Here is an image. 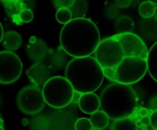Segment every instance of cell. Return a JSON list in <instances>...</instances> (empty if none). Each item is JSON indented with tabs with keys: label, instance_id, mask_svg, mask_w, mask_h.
<instances>
[{
	"label": "cell",
	"instance_id": "obj_1",
	"mask_svg": "<svg viewBox=\"0 0 157 130\" xmlns=\"http://www.w3.org/2000/svg\"><path fill=\"white\" fill-rule=\"evenodd\" d=\"M60 44L63 50L73 58L90 56L101 42L98 26L90 19L72 18L64 24L60 32Z\"/></svg>",
	"mask_w": 157,
	"mask_h": 130
},
{
	"label": "cell",
	"instance_id": "obj_2",
	"mask_svg": "<svg viewBox=\"0 0 157 130\" xmlns=\"http://www.w3.org/2000/svg\"><path fill=\"white\" fill-rule=\"evenodd\" d=\"M148 49L142 39L135 34H117L101 41L94 51L95 59L101 67L114 70L125 57L134 56L147 59Z\"/></svg>",
	"mask_w": 157,
	"mask_h": 130
},
{
	"label": "cell",
	"instance_id": "obj_3",
	"mask_svg": "<svg viewBox=\"0 0 157 130\" xmlns=\"http://www.w3.org/2000/svg\"><path fill=\"white\" fill-rule=\"evenodd\" d=\"M64 75L75 92L81 94L98 90L104 79L102 67L90 56L72 59L66 66Z\"/></svg>",
	"mask_w": 157,
	"mask_h": 130
},
{
	"label": "cell",
	"instance_id": "obj_4",
	"mask_svg": "<svg viewBox=\"0 0 157 130\" xmlns=\"http://www.w3.org/2000/svg\"><path fill=\"white\" fill-rule=\"evenodd\" d=\"M101 110L113 120L127 118L137 108L138 96L130 85L114 82L105 87L100 96Z\"/></svg>",
	"mask_w": 157,
	"mask_h": 130
},
{
	"label": "cell",
	"instance_id": "obj_5",
	"mask_svg": "<svg viewBox=\"0 0 157 130\" xmlns=\"http://www.w3.org/2000/svg\"><path fill=\"white\" fill-rule=\"evenodd\" d=\"M44 102L51 107L61 109L72 102L75 90L65 77L52 76L43 85Z\"/></svg>",
	"mask_w": 157,
	"mask_h": 130
},
{
	"label": "cell",
	"instance_id": "obj_6",
	"mask_svg": "<svg viewBox=\"0 0 157 130\" xmlns=\"http://www.w3.org/2000/svg\"><path fill=\"white\" fill-rule=\"evenodd\" d=\"M114 70L117 74L116 82L130 85L140 80L146 74L147 61L140 57H125Z\"/></svg>",
	"mask_w": 157,
	"mask_h": 130
},
{
	"label": "cell",
	"instance_id": "obj_7",
	"mask_svg": "<svg viewBox=\"0 0 157 130\" xmlns=\"http://www.w3.org/2000/svg\"><path fill=\"white\" fill-rule=\"evenodd\" d=\"M16 104L18 110L25 114L35 115L40 113L45 105L42 90L36 85L23 87L17 94Z\"/></svg>",
	"mask_w": 157,
	"mask_h": 130
},
{
	"label": "cell",
	"instance_id": "obj_8",
	"mask_svg": "<svg viewBox=\"0 0 157 130\" xmlns=\"http://www.w3.org/2000/svg\"><path fill=\"white\" fill-rule=\"evenodd\" d=\"M23 65L18 55L8 50L0 51V84L15 82L22 73Z\"/></svg>",
	"mask_w": 157,
	"mask_h": 130
},
{
	"label": "cell",
	"instance_id": "obj_9",
	"mask_svg": "<svg viewBox=\"0 0 157 130\" xmlns=\"http://www.w3.org/2000/svg\"><path fill=\"white\" fill-rule=\"evenodd\" d=\"M27 74L35 85H44L46 81L52 77L51 67L42 61H38L36 64L28 70Z\"/></svg>",
	"mask_w": 157,
	"mask_h": 130
},
{
	"label": "cell",
	"instance_id": "obj_10",
	"mask_svg": "<svg viewBox=\"0 0 157 130\" xmlns=\"http://www.w3.org/2000/svg\"><path fill=\"white\" fill-rule=\"evenodd\" d=\"M78 106L84 113L92 114L99 110L101 106L100 98L94 93H83L78 99Z\"/></svg>",
	"mask_w": 157,
	"mask_h": 130
},
{
	"label": "cell",
	"instance_id": "obj_11",
	"mask_svg": "<svg viewBox=\"0 0 157 130\" xmlns=\"http://www.w3.org/2000/svg\"><path fill=\"white\" fill-rule=\"evenodd\" d=\"M26 53L28 57L33 61H40L48 54V47L45 43L39 39H35L34 41H30L28 44Z\"/></svg>",
	"mask_w": 157,
	"mask_h": 130
},
{
	"label": "cell",
	"instance_id": "obj_12",
	"mask_svg": "<svg viewBox=\"0 0 157 130\" xmlns=\"http://www.w3.org/2000/svg\"><path fill=\"white\" fill-rule=\"evenodd\" d=\"M1 42L2 43L3 47L6 50L12 52L18 50L21 47V37L15 32L9 31L4 33Z\"/></svg>",
	"mask_w": 157,
	"mask_h": 130
},
{
	"label": "cell",
	"instance_id": "obj_13",
	"mask_svg": "<svg viewBox=\"0 0 157 130\" xmlns=\"http://www.w3.org/2000/svg\"><path fill=\"white\" fill-rule=\"evenodd\" d=\"M147 71L149 72L151 77L156 81L157 77V43H155L148 50L147 59Z\"/></svg>",
	"mask_w": 157,
	"mask_h": 130
},
{
	"label": "cell",
	"instance_id": "obj_14",
	"mask_svg": "<svg viewBox=\"0 0 157 130\" xmlns=\"http://www.w3.org/2000/svg\"><path fill=\"white\" fill-rule=\"evenodd\" d=\"M109 119L110 118L105 112H104L103 110H98L95 113L90 114L89 120H90L93 128L101 130L107 128L109 124V121H110Z\"/></svg>",
	"mask_w": 157,
	"mask_h": 130
},
{
	"label": "cell",
	"instance_id": "obj_15",
	"mask_svg": "<svg viewBox=\"0 0 157 130\" xmlns=\"http://www.w3.org/2000/svg\"><path fill=\"white\" fill-rule=\"evenodd\" d=\"M111 130H137L135 122L130 117L118 119L113 121L111 125Z\"/></svg>",
	"mask_w": 157,
	"mask_h": 130
},
{
	"label": "cell",
	"instance_id": "obj_16",
	"mask_svg": "<svg viewBox=\"0 0 157 130\" xmlns=\"http://www.w3.org/2000/svg\"><path fill=\"white\" fill-rule=\"evenodd\" d=\"M134 26L133 19L128 16L121 17L118 18L115 24V28L118 34L130 33Z\"/></svg>",
	"mask_w": 157,
	"mask_h": 130
},
{
	"label": "cell",
	"instance_id": "obj_17",
	"mask_svg": "<svg viewBox=\"0 0 157 130\" xmlns=\"http://www.w3.org/2000/svg\"><path fill=\"white\" fill-rule=\"evenodd\" d=\"M156 10V5L149 1L143 2L138 8V12L142 18H150L155 15Z\"/></svg>",
	"mask_w": 157,
	"mask_h": 130
},
{
	"label": "cell",
	"instance_id": "obj_18",
	"mask_svg": "<svg viewBox=\"0 0 157 130\" xmlns=\"http://www.w3.org/2000/svg\"><path fill=\"white\" fill-rule=\"evenodd\" d=\"M15 20H14L17 24H26L32 21L34 18V13L30 9H23L18 14L14 15Z\"/></svg>",
	"mask_w": 157,
	"mask_h": 130
},
{
	"label": "cell",
	"instance_id": "obj_19",
	"mask_svg": "<svg viewBox=\"0 0 157 130\" xmlns=\"http://www.w3.org/2000/svg\"><path fill=\"white\" fill-rule=\"evenodd\" d=\"M55 18L58 22L65 24L72 19V12L67 8H61L57 11L55 14Z\"/></svg>",
	"mask_w": 157,
	"mask_h": 130
},
{
	"label": "cell",
	"instance_id": "obj_20",
	"mask_svg": "<svg viewBox=\"0 0 157 130\" xmlns=\"http://www.w3.org/2000/svg\"><path fill=\"white\" fill-rule=\"evenodd\" d=\"M75 130H92L93 126H92L89 119L80 118L75 122Z\"/></svg>",
	"mask_w": 157,
	"mask_h": 130
},
{
	"label": "cell",
	"instance_id": "obj_21",
	"mask_svg": "<svg viewBox=\"0 0 157 130\" xmlns=\"http://www.w3.org/2000/svg\"><path fill=\"white\" fill-rule=\"evenodd\" d=\"M55 6L58 9L61 8H67L72 6L75 3V0H52Z\"/></svg>",
	"mask_w": 157,
	"mask_h": 130
},
{
	"label": "cell",
	"instance_id": "obj_22",
	"mask_svg": "<svg viewBox=\"0 0 157 130\" xmlns=\"http://www.w3.org/2000/svg\"><path fill=\"white\" fill-rule=\"evenodd\" d=\"M150 125L152 128L154 130H156L157 128V110H155L151 112V114H150Z\"/></svg>",
	"mask_w": 157,
	"mask_h": 130
},
{
	"label": "cell",
	"instance_id": "obj_23",
	"mask_svg": "<svg viewBox=\"0 0 157 130\" xmlns=\"http://www.w3.org/2000/svg\"><path fill=\"white\" fill-rule=\"evenodd\" d=\"M131 3V0H114V4L120 9H126Z\"/></svg>",
	"mask_w": 157,
	"mask_h": 130
},
{
	"label": "cell",
	"instance_id": "obj_24",
	"mask_svg": "<svg viewBox=\"0 0 157 130\" xmlns=\"http://www.w3.org/2000/svg\"><path fill=\"white\" fill-rule=\"evenodd\" d=\"M138 113H139V116L140 117H144V116H147L150 115L149 114V110L145 108V107H142V108L140 109L139 111H138Z\"/></svg>",
	"mask_w": 157,
	"mask_h": 130
},
{
	"label": "cell",
	"instance_id": "obj_25",
	"mask_svg": "<svg viewBox=\"0 0 157 130\" xmlns=\"http://www.w3.org/2000/svg\"><path fill=\"white\" fill-rule=\"evenodd\" d=\"M141 122H142L143 125L144 126L147 127L150 125V116H144V117H141L140 119Z\"/></svg>",
	"mask_w": 157,
	"mask_h": 130
},
{
	"label": "cell",
	"instance_id": "obj_26",
	"mask_svg": "<svg viewBox=\"0 0 157 130\" xmlns=\"http://www.w3.org/2000/svg\"><path fill=\"white\" fill-rule=\"evenodd\" d=\"M3 3H17V2H22L24 0H1Z\"/></svg>",
	"mask_w": 157,
	"mask_h": 130
},
{
	"label": "cell",
	"instance_id": "obj_27",
	"mask_svg": "<svg viewBox=\"0 0 157 130\" xmlns=\"http://www.w3.org/2000/svg\"><path fill=\"white\" fill-rule=\"evenodd\" d=\"M3 35H4V30H3V27L2 25L1 22H0V43H1Z\"/></svg>",
	"mask_w": 157,
	"mask_h": 130
},
{
	"label": "cell",
	"instance_id": "obj_28",
	"mask_svg": "<svg viewBox=\"0 0 157 130\" xmlns=\"http://www.w3.org/2000/svg\"><path fill=\"white\" fill-rule=\"evenodd\" d=\"M135 125H136V126L137 127V128H140V127H141L143 125L142 122H141L140 119H138V120H136V122H135Z\"/></svg>",
	"mask_w": 157,
	"mask_h": 130
},
{
	"label": "cell",
	"instance_id": "obj_29",
	"mask_svg": "<svg viewBox=\"0 0 157 130\" xmlns=\"http://www.w3.org/2000/svg\"><path fill=\"white\" fill-rule=\"evenodd\" d=\"M4 126V121H3L2 118L0 116V127H3Z\"/></svg>",
	"mask_w": 157,
	"mask_h": 130
},
{
	"label": "cell",
	"instance_id": "obj_30",
	"mask_svg": "<svg viewBox=\"0 0 157 130\" xmlns=\"http://www.w3.org/2000/svg\"><path fill=\"white\" fill-rule=\"evenodd\" d=\"M137 130H147V127L142 125V126L140 127V128H137Z\"/></svg>",
	"mask_w": 157,
	"mask_h": 130
},
{
	"label": "cell",
	"instance_id": "obj_31",
	"mask_svg": "<svg viewBox=\"0 0 157 130\" xmlns=\"http://www.w3.org/2000/svg\"><path fill=\"white\" fill-rule=\"evenodd\" d=\"M147 1L153 3V4H155V5H156V2H157V0H147Z\"/></svg>",
	"mask_w": 157,
	"mask_h": 130
},
{
	"label": "cell",
	"instance_id": "obj_32",
	"mask_svg": "<svg viewBox=\"0 0 157 130\" xmlns=\"http://www.w3.org/2000/svg\"><path fill=\"white\" fill-rule=\"evenodd\" d=\"M0 130H5L4 127H0Z\"/></svg>",
	"mask_w": 157,
	"mask_h": 130
}]
</instances>
